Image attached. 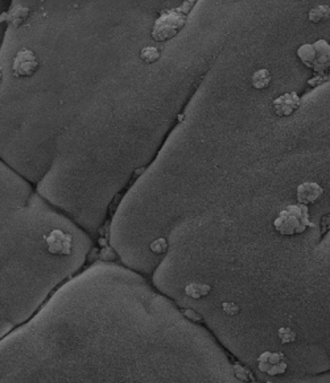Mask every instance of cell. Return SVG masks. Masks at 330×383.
I'll use <instances>...</instances> for the list:
<instances>
[{
	"label": "cell",
	"mask_w": 330,
	"mask_h": 383,
	"mask_svg": "<svg viewBox=\"0 0 330 383\" xmlns=\"http://www.w3.org/2000/svg\"><path fill=\"white\" fill-rule=\"evenodd\" d=\"M308 227H313L309 220L308 207L305 204L288 206L280 212L275 219V231L281 236H296L306 231Z\"/></svg>",
	"instance_id": "6da1fadb"
},
{
	"label": "cell",
	"mask_w": 330,
	"mask_h": 383,
	"mask_svg": "<svg viewBox=\"0 0 330 383\" xmlns=\"http://www.w3.org/2000/svg\"><path fill=\"white\" fill-rule=\"evenodd\" d=\"M192 6H194V2H186L180 8L161 13L160 17L155 21V27L151 33L152 38L158 42H164L174 37L184 28L188 12Z\"/></svg>",
	"instance_id": "7a4b0ae2"
},
{
	"label": "cell",
	"mask_w": 330,
	"mask_h": 383,
	"mask_svg": "<svg viewBox=\"0 0 330 383\" xmlns=\"http://www.w3.org/2000/svg\"><path fill=\"white\" fill-rule=\"evenodd\" d=\"M297 57L308 69L315 71L316 77L327 79L326 71L330 67V45L326 40H318L315 44H304L297 49Z\"/></svg>",
	"instance_id": "3957f363"
},
{
	"label": "cell",
	"mask_w": 330,
	"mask_h": 383,
	"mask_svg": "<svg viewBox=\"0 0 330 383\" xmlns=\"http://www.w3.org/2000/svg\"><path fill=\"white\" fill-rule=\"evenodd\" d=\"M38 69L36 54L29 49H21L13 59L12 73L16 78H29Z\"/></svg>",
	"instance_id": "277c9868"
},
{
	"label": "cell",
	"mask_w": 330,
	"mask_h": 383,
	"mask_svg": "<svg viewBox=\"0 0 330 383\" xmlns=\"http://www.w3.org/2000/svg\"><path fill=\"white\" fill-rule=\"evenodd\" d=\"M258 368L263 373L268 374L271 377L275 375H281L288 369L285 355L283 353L276 352H264L263 354L259 355L258 358Z\"/></svg>",
	"instance_id": "5b68a950"
},
{
	"label": "cell",
	"mask_w": 330,
	"mask_h": 383,
	"mask_svg": "<svg viewBox=\"0 0 330 383\" xmlns=\"http://www.w3.org/2000/svg\"><path fill=\"white\" fill-rule=\"evenodd\" d=\"M48 252L56 255H70L73 246V238L70 234L61 229H53L49 234H45Z\"/></svg>",
	"instance_id": "8992f818"
},
{
	"label": "cell",
	"mask_w": 330,
	"mask_h": 383,
	"mask_svg": "<svg viewBox=\"0 0 330 383\" xmlns=\"http://www.w3.org/2000/svg\"><path fill=\"white\" fill-rule=\"evenodd\" d=\"M300 104H301V99L295 91H292V92L283 93L276 98L272 102V108H274L275 115L279 117H288L299 109Z\"/></svg>",
	"instance_id": "52a82bcc"
},
{
	"label": "cell",
	"mask_w": 330,
	"mask_h": 383,
	"mask_svg": "<svg viewBox=\"0 0 330 383\" xmlns=\"http://www.w3.org/2000/svg\"><path fill=\"white\" fill-rule=\"evenodd\" d=\"M324 194V188L316 182H304L296 188V199L300 204H313Z\"/></svg>",
	"instance_id": "ba28073f"
},
{
	"label": "cell",
	"mask_w": 330,
	"mask_h": 383,
	"mask_svg": "<svg viewBox=\"0 0 330 383\" xmlns=\"http://www.w3.org/2000/svg\"><path fill=\"white\" fill-rule=\"evenodd\" d=\"M29 16V10L28 8H24V7H15L10 13L2 16V20H7V21L12 24L13 27H19L24 20Z\"/></svg>",
	"instance_id": "9c48e42d"
},
{
	"label": "cell",
	"mask_w": 330,
	"mask_h": 383,
	"mask_svg": "<svg viewBox=\"0 0 330 383\" xmlns=\"http://www.w3.org/2000/svg\"><path fill=\"white\" fill-rule=\"evenodd\" d=\"M271 73L267 69H260L258 71H255L251 77V83L252 87L255 90H264L266 87H268L271 83Z\"/></svg>",
	"instance_id": "30bf717a"
},
{
	"label": "cell",
	"mask_w": 330,
	"mask_h": 383,
	"mask_svg": "<svg viewBox=\"0 0 330 383\" xmlns=\"http://www.w3.org/2000/svg\"><path fill=\"white\" fill-rule=\"evenodd\" d=\"M211 291V287L209 284L201 283H190L185 287V295L193 299H201L204 296L209 295Z\"/></svg>",
	"instance_id": "8fae6325"
},
{
	"label": "cell",
	"mask_w": 330,
	"mask_h": 383,
	"mask_svg": "<svg viewBox=\"0 0 330 383\" xmlns=\"http://www.w3.org/2000/svg\"><path fill=\"white\" fill-rule=\"evenodd\" d=\"M330 17V7L329 6H317L309 12L308 19L313 24H318L321 21H325Z\"/></svg>",
	"instance_id": "7c38bea8"
},
{
	"label": "cell",
	"mask_w": 330,
	"mask_h": 383,
	"mask_svg": "<svg viewBox=\"0 0 330 383\" xmlns=\"http://www.w3.org/2000/svg\"><path fill=\"white\" fill-rule=\"evenodd\" d=\"M160 57H161V53L158 47L145 46L144 49H142V52H140V58H142L145 63L156 62Z\"/></svg>",
	"instance_id": "4fadbf2b"
},
{
	"label": "cell",
	"mask_w": 330,
	"mask_h": 383,
	"mask_svg": "<svg viewBox=\"0 0 330 383\" xmlns=\"http://www.w3.org/2000/svg\"><path fill=\"white\" fill-rule=\"evenodd\" d=\"M277 337H279L280 343L283 344V345H285V344L295 343L297 334H296L295 330L291 329V328L281 327L277 329Z\"/></svg>",
	"instance_id": "5bb4252c"
},
{
	"label": "cell",
	"mask_w": 330,
	"mask_h": 383,
	"mask_svg": "<svg viewBox=\"0 0 330 383\" xmlns=\"http://www.w3.org/2000/svg\"><path fill=\"white\" fill-rule=\"evenodd\" d=\"M149 249L152 250L156 254H163V253L167 252L168 249V243L165 238L160 237V238H156L155 241H152L151 245H149Z\"/></svg>",
	"instance_id": "9a60e30c"
},
{
	"label": "cell",
	"mask_w": 330,
	"mask_h": 383,
	"mask_svg": "<svg viewBox=\"0 0 330 383\" xmlns=\"http://www.w3.org/2000/svg\"><path fill=\"white\" fill-rule=\"evenodd\" d=\"M234 370H235V377L238 378L239 380H247L250 378V379L254 382V377L251 375V373H250L249 370H246L243 366H240V365L235 364L234 365Z\"/></svg>",
	"instance_id": "2e32d148"
},
{
	"label": "cell",
	"mask_w": 330,
	"mask_h": 383,
	"mask_svg": "<svg viewBox=\"0 0 330 383\" xmlns=\"http://www.w3.org/2000/svg\"><path fill=\"white\" fill-rule=\"evenodd\" d=\"M222 308H224L225 314L230 315V316H234V315L239 314V311H240L239 305L235 304V303H231V302L222 303Z\"/></svg>",
	"instance_id": "e0dca14e"
},
{
	"label": "cell",
	"mask_w": 330,
	"mask_h": 383,
	"mask_svg": "<svg viewBox=\"0 0 330 383\" xmlns=\"http://www.w3.org/2000/svg\"><path fill=\"white\" fill-rule=\"evenodd\" d=\"M320 225H321V238H324L325 234L330 231V213L322 216Z\"/></svg>",
	"instance_id": "ac0fdd59"
},
{
	"label": "cell",
	"mask_w": 330,
	"mask_h": 383,
	"mask_svg": "<svg viewBox=\"0 0 330 383\" xmlns=\"http://www.w3.org/2000/svg\"><path fill=\"white\" fill-rule=\"evenodd\" d=\"M181 312H183V315H185L186 318L190 319V320L193 321H202V318H201V315H198L197 312H194L193 309H181Z\"/></svg>",
	"instance_id": "d6986e66"
},
{
	"label": "cell",
	"mask_w": 330,
	"mask_h": 383,
	"mask_svg": "<svg viewBox=\"0 0 330 383\" xmlns=\"http://www.w3.org/2000/svg\"><path fill=\"white\" fill-rule=\"evenodd\" d=\"M101 258H103V259H115V253H114L111 249H108V248H106V249L102 250Z\"/></svg>",
	"instance_id": "ffe728a7"
}]
</instances>
